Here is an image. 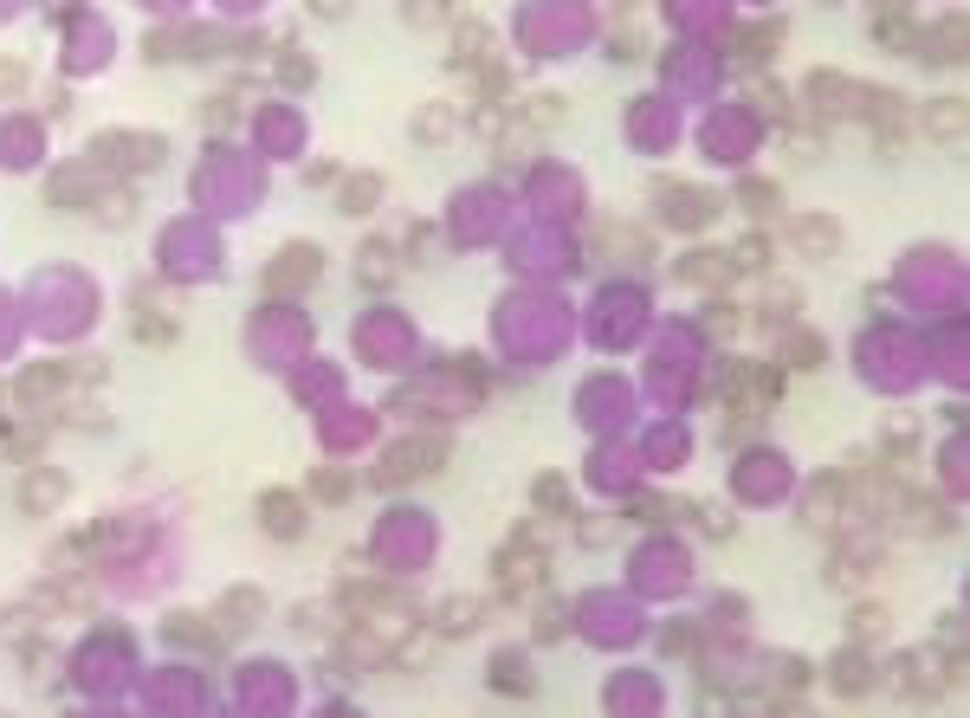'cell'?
Listing matches in <instances>:
<instances>
[{
    "mask_svg": "<svg viewBox=\"0 0 970 718\" xmlns=\"http://www.w3.org/2000/svg\"><path fill=\"white\" fill-rule=\"evenodd\" d=\"M447 453H453V447H447L440 433H427V440H402V447H389V453H382V473H376V479H382V486L427 479V473H440V466H447Z\"/></svg>",
    "mask_w": 970,
    "mask_h": 718,
    "instance_id": "6da1fadb",
    "label": "cell"
},
{
    "mask_svg": "<svg viewBox=\"0 0 970 718\" xmlns=\"http://www.w3.org/2000/svg\"><path fill=\"white\" fill-rule=\"evenodd\" d=\"M544 544H538V531H518L505 551H498V595H524V589H538V576H544Z\"/></svg>",
    "mask_w": 970,
    "mask_h": 718,
    "instance_id": "7a4b0ae2",
    "label": "cell"
},
{
    "mask_svg": "<svg viewBox=\"0 0 970 718\" xmlns=\"http://www.w3.org/2000/svg\"><path fill=\"white\" fill-rule=\"evenodd\" d=\"M317 259H324L317 246H285V253H278V266L266 273V291H273V298H291V291L317 286V273H324Z\"/></svg>",
    "mask_w": 970,
    "mask_h": 718,
    "instance_id": "3957f363",
    "label": "cell"
},
{
    "mask_svg": "<svg viewBox=\"0 0 970 718\" xmlns=\"http://www.w3.org/2000/svg\"><path fill=\"white\" fill-rule=\"evenodd\" d=\"M66 389H71V362H33V369L20 375V389H13V395H20V408H33V415H39V408H53Z\"/></svg>",
    "mask_w": 970,
    "mask_h": 718,
    "instance_id": "277c9868",
    "label": "cell"
},
{
    "mask_svg": "<svg viewBox=\"0 0 970 718\" xmlns=\"http://www.w3.org/2000/svg\"><path fill=\"white\" fill-rule=\"evenodd\" d=\"M854 104H861V84L841 72H816L809 78V111L822 117V124H834V117H854Z\"/></svg>",
    "mask_w": 970,
    "mask_h": 718,
    "instance_id": "5b68a950",
    "label": "cell"
},
{
    "mask_svg": "<svg viewBox=\"0 0 970 718\" xmlns=\"http://www.w3.org/2000/svg\"><path fill=\"white\" fill-rule=\"evenodd\" d=\"M485 628V595H447L434 609V641H460V635H480Z\"/></svg>",
    "mask_w": 970,
    "mask_h": 718,
    "instance_id": "8992f818",
    "label": "cell"
},
{
    "mask_svg": "<svg viewBox=\"0 0 970 718\" xmlns=\"http://www.w3.org/2000/svg\"><path fill=\"white\" fill-rule=\"evenodd\" d=\"M829 686L834 693H847V699L874 693V653H867V647H841V653L829 660Z\"/></svg>",
    "mask_w": 970,
    "mask_h": 718,
    "instance_id": "52a82bcc",
    "label": "cell"
},
{
    "mask_svg": "<svg viewBox=\"0 0 970 718\" xmlns=\"http://www.w3.org/2000/svg\"><path fill=\"white\" fill-rule=\"evenodd\" d=\"M259 524L273 531L278 544H291L304 531V499L298 493H259Z\"/></svg>",
    "mask_w": 970,
    "mask_h": 718,
    "instance_id": "ba28073f",
    "label": "cell"
},
{
    "mask_svg": "<svg viewBox=\"0 0 970 718\" xmlns=\"http://www.w3.org/2000/svg\"><path fill=\"white\" fill-rule=\"evenodd\" d=\"M893 518H905V531H912V537H945V531L958 524V518H951V505H938V499H919V493H912V499H900V505H893Z\"/></svg>",
    "mask_w": 970,
    "mask_h": 718,
    "instance_id": "9c48e42d",
    "label": "cell"
},
{
    "mask_svg": "<svg viewBox=\"0 0 970 718\" xmlns=\"http://www.w3.org/2000/svg\"><path fill=\"white\" fill-rule=\"evenodd\" d=\"M841 511H847L841 479H816V486L802 493V524H809V531H834V524H841Z\"/></svg>",
    "mask_w": 970,
    "mask_h": 718,
    "instance_id": "30bf717a",
    "label": "cell"
},
{
    "mask_svg": "<svg viewBox=\"0 0 970 718\" xmlns=\"http://www.w3.org/2000/svg\"><path fill=\"white\" fill-rule=\"evenodd\" d=\"M59 505H66V473H53V466H33V473H26V486H20V511L46 518V511H59Z\"/></svg>",
    "mask_w": 970,
    "mask_h": 718,
    "instance_id": "8fae6325",
    "label": "cell"
},
{
    "mask_svg": "<svg viewBox=\"0 0 970 718\" xmlns=\"http://www.w3.org/2000/svg\"><path fill=\"white\" fill-rule=\"evenodd\" d=\"M673 273H680L686 286H725V279H731L738 266H731V253H718V246H698V253H686V259H680Z\"/></svg>",
    "mask_w": 970,
    "mask_h": 718,
    "instance_id": "7c38bea8",
    "label": "cell"
},
{
    "mask_svg": "<svg viewBox=\"0 0 970 718\" xmlns=\"http://www.w3.org/2000/svg\"><path fill=\"white\" fill-rule=\"evenodd\" d=\"M453 46H460L453 53V72H485L492 66V33H485L480 20H460L453 26Z\"/></svg>",
    "mask_w": 970,
    "mask_h": 718,
    "instance_id": "4fadbf2b",
    "label": "cell"
},
{
    "mask_svg": "<svg viewBox=\"0 0 970 718\" xmlns=\"http://www.w3.org/2000/svg\"><path fill=\"white\" fill-rule=\"evenodd\" d=\"M789 240H796L809 259H829L834 246H841V227L822 220V215H796V220H789Z\"/></svg>",
    "mask_w": 970,
    "mask_h": 718,
    "instance_id": "5bb4252c",
    "label": "cell"
},
{
    "mask_svg": "<svg viewBox=\"0 0 970 718\" xmlns=\"http://www.w3.org/2000/svg\"><path fill=\"white\" fill-rule=\"evenodd\" d=\"M169 641L188 647V653H220V647H227V628H208L201 615H169Z\"/></svg>",
    "mask_w": 970,
    "mask_h": 718,
    "instance_id": "9a60e30c",
    "label": "cell"
},
{
    "mask_svg": "<svg viewBox=\"0 0 970 718\" xmlns=\"http://www.w3.org/2000/svg\"><path fill=\"white\" fill-rule=\"evenodd\" d=\"M259 615H266V595H259V589H227V602L213 609V622H220L227 635H240V628H253Z\"/></svg>",
    "mask_w": 970,
    "mask_h": 718,
    "instance_id": "2e32d148",
    "label": "cell"
},
{
    "mask_svg": "<svg viewBox=\"0 0 970 718\" xmlns=\"http://www.w3.org/2000/svg\"><path fill=\"white\" fill-rule=\"evenodd\" d=\"M91 195H97V169H66V175L46 182V201H53V208H84ZM91 208H97V201H91Z\"/></svg>",
    "mask_w": 970,
    "mask_h": 718,
    "instance_id": "e0dca14e",
    "label": "cell"
},
{
    "mask_svg": "<svg viewBox=\"0 0 970 718\" xmlns=\"http://www.w3.org/2000/svg\"><path fill=\"white\" fill-rule=\"evenodd\" d=\"M783 362H789V369H822V362H829V337L789 324V331H783Z\"/></svg>",
    "mask_w": 970,
    "mask_h": 718,
    "instance_id": "ac0fdd59",
    "label": "cell"
},
{
    "mask_svg": "<svg viewBox=\"0 0 970 718\" xmlns=\"http://www.w3.org/2000/svg\"><path fill=\"white\" fill-rule=\"evenodd\" d=\"M556 117H563V97H551V91H538V97H524V104L511 111V124H524L531 137H544V130H556Z\"/></svg>",
    "mask_w": 970,
    "mask_h": 718,
    "instance_id": "d6986e66",
    "label": "cell"
},
{
    "mask_svg": "<svg viewBox=\"0 0 970 718\" xmlns=\"http://www.w3.org/2000/svg\"><path fill=\"white\" fill-rule=\"evenodd\" d=\"M919 46H925L919 59H938V66H958V59H965V53H958V46H965V20H945L938 33H919Z\"/></svg>",
    "mask_w": 970,
    "mask_h": 718,
    "instance_id": "ffe728a7",
    "label": "cell"
},
{
    "mask_svg": "<svg viewBox=\"0 0 970 718\" xmlns=\"http://www.w3.org/2000/svg\"><path fill=\"white\" fill-rule=\"evenodd\" d=\"M874 46H887V53H912V46H919V26L905 20L900 7H887V13L874 20Z\"/></svg>",
    "mask_w": 970,
    "mask_h": 718,
    "instance_id": "44dd1931",
    "label": "cell"
},
{
    "mask_svg": "<svg viewBox=\"0 0 970 718\" xmlns=\"http://www.w3.org/2000/svg\"><path fill=\"white\" fill-rule=\"evenodd\" d=\"M531 499H538V511H556V518H576V493H569V479H563V473H544V479L531 486Z\"/></svg>",
    "mask_w": 970,
    "mask_h": 718,
    "instance_id": "7402d4cb",
    "label": "cell"
},
{
    "mask_svg": "<svg viewBox=\"0 0 970 718\" xmlns=\"http://www.w3.org/2000/svg\"><path fill=\"white\" fill-rule=\"evenodd\" d=\"M492 686L498 693H531V667H524V653H492Z\"/></svg>",
    "mask_w": 970,
    "mask_h": 718,
    "instance_id": "603a6c76",
    "label": "cell"
},
{
    "mask_svg": "<svg viewBox=\"0 0 970 718\" xmlns=\"http://www.w3.org/2000/svg\"><path fill=\"white\" fill-rule=\"evenodd\" d=\"M925 137H938V143H958V137H965L958 97H938V111H925Z\"/></svg>",
    "mask_w": 970,
    "mask_h": 718,
    "instance_id": "cb8c5ba5",
    "label": "cell"
},
{
    "mask_svg": "<svg viewBox=\"0 0 970 718\" xmlns=\"http://www.w3.org/2000/svg\"><path fill=\"white\" fill-rule=\"evenodd\" d=\"M738 201L763 220V215H776V208H783V188H776V182H763V175H744V182H738Z\"/></svg>",
    "mask_w": 970,
    "mask_h": 718,
    "instance_id": "d4e9b609",
    "label": "cell"
},
{
    "mask_svg": "<svg viewBox=\"0 0 970 718\" xmlns=\"http://www.w3.org/2000/svg\"><path fill=\"white\" fill-rule=\"evenodd\" d=\"M453 137V104H427L415 117V143H447Z\"/></svg>",
    "mask_w": 970,
    "mask_h": 718,
    "instance_id": "484cf974",
    "label": "cell"
},
{
    "mask_svg": "<svg viewBox=\"0 0 970 718\" xmlns=\"http://www.w3.org/2000/svg\"><path fill=\"white\" fill-rule=\"evenodd\" d=\"M763 324H770V331H789V324H796V286H776V291H763Z\"/></svg>",
    "mask_w": 970,
    "mask_h": 718,
    "instance_id": "4316f807",
    "label": "cell"
},
{
    "mask_svg": "<svg viewBox=\"0 0 970 718\" xmlns=\"http://www.w3.org/2000/svg\"><path fill=\"white\" fill-rule=\"evenodd\" d=\"M382 201V175H349L344 182V215H369Z\"/></svg>",
    "mask_w": 970,
    "mask_h": 718,
    "instance_id": "83f0119b",
    "label": "cell"
},
{
    "mask_svg": "<svg viewBox=\"0 0 970 718\" xmlns=\"http://www.w3.org/2000/svg\"><path fill=\"white\" fill-rule=\"evenodd\" d=\"M776 39H783V20H763V26H751V33L738 39V59H744V66H758V59L776 46Z\"/></svg>",
    "mask_w": 970,
    "mask_h": 718,
    "instance_id": "f1b7e54d",
    "label": "cell"
},
{
    "mask_svg": "<svg viewBox=\"0 0 970 718\" xmlns=\"http://www.w3.org/2000/svg\"><path fill=\"white\" fill-rule=\"evenodd\" d=\"M686 511L698 518V531H705V537H731V505H718V499H693Z\"/></svg>",
    "mask_w": 970,
    "mask_h": 718,
    "instance_id": "f546056e",
    "label": "cell"
},
{
    "mask_svg": "<svg viewBox=\"0 0 970 718\" xmlns=\"http://www.w3.org/2000/svg\"><path fill=\"white\" fill-rule=\"evenodd\" d=\"M20 667H26V680H33V686H46V680H53V647L26 635V641H20Z\"/></svg>",
    "mask_w": 970,
    "mask_h": 718,
    "instance_id": "4dcf8cb0",
    "label": "cell"
},
{
    "mask_svg": "<svg viewBox=\"0 0 970 718\" xmlns=\"http://www.w3.org/2000/svg\"><path fill=\"white\" fill-rule=\"evenodd\" d=\"M731 266H738V273H763V266H770V240H763V233H744V240L731 246Z\"/></svg>",
    "mask_w": 970,
    "mask_h": 718,
    "instance_id": "1f68e13d",
    "label": "cell"
},
{
    "mask_svg": "<svg viewBox=\"0 0 970 718\" xmlns=\"http://www.w3.org/2000/svg\"><path fill=\"white\" fill-rule=\"evenodd\" d=\"M887 622H893V615H887V609H874V602H861V609L847 615V628H854V641H874V635H887Z\"/></svg>",
    "mask_w": 970,
    "mask_h": 718,
    "instance_id": "d6a6232c",
    "label": "cell"
},
{
    "mask_svg": "<svg viewBox=\"0 0 970 718\" xmlns=\"http://www.w3.org/2000/svg\"><path fill=\"white\" fill-rule=\"evenodd\" d=\"M738 324H744V317H738L731 298H712V304H705V331H712V337H731Z\"/></svg>",
    "mask_w": 970,
    "mask_h": 718,
    "instance_id": "836d02e7",
    "label": "cell"
},
{
    "mask_svg": "<svg viewBox=\"0 0 970 718\" xmlns=\"http://www.w3.org/2000/svg\"><path fill=\"white\" fill-rule=\"evenodd\" d=\"M627 511H634V524H667V518H680L686 505H673V499H654V493H647V499H634V505H627Z\"/></svg>",
    "mask_w": 970,
    "mask_h": 718,
    "instance_id": "e575fe53",
    "label": "cell"
},
{
    "mask_svg": "<svg viewBox=\"0 0 970 718\" xmlns=\"http://www.w3.org/2000/svg\"><path fill=\"white\" fill-rule=\"evenodd\" d=\"M751 104H758L763 117H776V124L789 117V91L783 84H751Z\"/></svg>",
    "mask_w": 970,
    "mask_h": 718,
    "instance_id": "d590c367",
    "label": "cell"
},
{
    "mask_svg": "<svg viewBox=\"0 0 970 718\" xmlns=\"http://www.w3.org/2000/svg\"><path fill=\"white\" fill-rule=\"evenodd\" d=\"M563 628H569V622H563V602L544 595V602H538V641H563Z\"/></svg>",
    "mask_w": 970,
    "mask_h": 718,
    "instance_id": "8d00e7d4",
    "label": "cell"
},
{
    "mask_svg": "<svg viewBox=\"0 0 970 718\" xmlns=\"http://www.w3.org/2000/svg\"><path fill=\"white\" fill-rule=\"evenodd\" d=\"M362 259H369V286H376V291H382L389 279H395V253H389V246H369Z\"/></svg>",
    "mask_w": 970,
    "mask_h": 718,
    "instance_id": "74e56055",
    "label": "cell"
},
{
    "mask_svg": "<svg viewBox=\"0 0 970 718\" xmlns=\"http://www.w3.org/2000/svg\"><path fill=\"white\" fill-rule=\"evenodd\" d=\"M770 673H776V680H783V686H789V693H796V686H809V680H816V673H809V660H796V653H789V660H776V667H770Z\"/></svg>",
    "mask_w": 970,
    "mask_h": 718,
    "instance_id": "f35d334b",
    "label": "cell"
},
{
    "mask_svg": "<svg viewBox=\"0 0 970 718\" xmlns=\"http://www.w3.org/2000/svg\"><path fill=\"white\" fill-rule=\"evenodd\" d=\"M142 344H175V317H137Z\"/></svg>",
    "mask_w": 970,
    "mask_h": 718,
    "instance_id": "ab89813d",
    "label": "cell"
},
{
    "mask_svg": "<svg viewBox=\"0 0 970 718\" xmlns=\"http://www.w3.org/2000/svg\"><path fill=\"white\" fill-rule=\"evenodd\" d=\"M311 78H317V66H311V59H285V66H278V84H291V91H304Z\"/></svg>",
    "mask_w": 970,
    "mask_h": 718,
    "instance_id": "60d3db41",
    "label": "cell"
},
{
    "mask_svg": "<svg viewBox=\"0 0 970 718\" xmlns=\"http://www.w3.org/2000/svg\"><path fill=\"white\" fill-rule=\"evenodd\" d=\"M317 499H349V479L344 473H317Z\"/></svg>",
    "mask_w": 970,
    "mask_h": 718,
    "instance_id": "b9f144b4",
    "label": "cell"
},
{
    "mask_svg": "<svg viewBox=\"0 0 970 718\" xmlns=\"http://www.w3.org/2000/svg\"><path fill=\"white\" fill-rule=\"evenodd\" d=\"M660 647H667V653H693V628H667Z\"/></svg>",
    "mask_w": 970,
    "mask_h": 718,
    "instance_id": "7bdbcfd3",
    "label": "cell"
},
{
    "mask_svg": "<svg viewBox=\"0 0 970 718\" xmlns=\"http://www.w3.org/2000/svg\"><path fill=\"white\" fill-rule=\"evenodd\" d=\"M20 78H26L20 66H0V91H20Z\"/></svg>",
    "mask_w": 970,
    "mask_h": 718,
    "instance_id": "ee69618b",
    "label": "cell"
},
{
    "mask_svg": "<svg viewBox=\"0 0 970 718\" xmlns=\"http://www.w3.org/2000/svg\"><path fill=\"white\" fill-rule=\"evenodd\" d=\"M311 7H317V13H324V20H337V13H344L349 0H311Z\"/></svg>",
    "mask_w": 970,
    "mask_h": 718,
    "instance_id": "f6af8a7d",
    "label": "cell"
}]
</instances>
